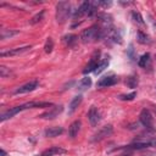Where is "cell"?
Masks as SVG:
<instances>
[{
	"label": "cell",
	"instance_id": "32",
	"mask_svg": "<svg viewBox=\"0 0 156 156\" xmlns=\"http://www.w3.org/2000/svg\"><path fill=\"white\" fill-rule=\"evenodd\" d=\"M149 144H150V146H155V147H156V138L150 139V140H149Z\"/></svg>",
	"mask_w": 156,
	"mask_h": 156
},
{
	"label": "cell",
	"instance_id": "18",
	"mask_svg": "<svg viewBox=\"0 0 156 156\" xmlns=\"http://www.w3.org/2000/svg\"><path fill=\"white\" fill-rule=\"evenodd\" d=\"M44 13H45V10H40L38 13H35V15L30 18L29 23H30V24H37V23H39V22L44 18Z\"/></svg>",
	"mask_w": 156,
	"mask_h": 156
},
{
	"label": "cell",
	"instance_id": "30",
	"mask_svg": "<svg viewBox=\"0 0 156 156\" xmlns=\"http://www.w3.org/2000/svg\"><path fill=\"white\" fill-rule=\"evenodd\" d=\"M99 5L102 7H110L112 5V1H99Z\"/></svg>",
	"mask_w": 156,
	"mask_h": 156
},
{
	"label": "cell",
	"instance_id": "33",
	"mask_svg": "<svg viewBox=\"0 0 156 156\" xmlns=\"http://www.w3.org/2000/svg\"><path fill=\"white\" fill-rule=\"evenodd\" d=\"M1 156H6V151L5 150H1Z\"/></svg>",
	"mask_w": 156,
	"mask_h": 156
},
{
	"label": "cell",
	"instance_id": "11",
	"mask_svg": "<svg viewBox=\"0 0 156 156\" xmlns=\"http://www.w3.org/2000/svg\"><path fill=\"white\" fill-rule=\"evenodd\" d=\"M21 111H23L22 105H20V106H15V107H12V108L7 110L6 112L1 113V116H0V121H1V122H5L6 119H9V118H11V117L16 116V115H17L18 112H21Z\"/></svg>",
	"mask_w": 156,
	"mask_h": 156
},
{
	"label": "cell",
	"instance_id": "9",
	"mask_svg": "<svg viewBox=\"0 0 156 156\" xmlns=\"http://www.w3.org/2000/svg\"><path fill=\"white\" fill-rule=\"evenodd\" d=\"M32 46L30 45H24V46H21V48H15V49H10L7 51H1L0 52V56L1 57H6V56H16V55H20L27 50H29Z\"/></svg>",
	"mask_w": 156,
	"mask_h": 156
},
{
	"label": "cell",
	"instance_id": "14",
	"mask_svg": "<svg viewBox=\"0 0 156 156\" xmlns=\"http://www.w3.org/2000/svg\"><path fill=\"white\" fill-rule=\"evenodd\" d=\"M63 133V128L62 127H50L48 129H45L44 134L45 136L48 138H55V136H58Z\"/></svg>",
	"mask_w": 156,
	"mask_h": 156
},
{
	"label": "cell",
	"instance_id": "24",
	"mask_svg": "<svg viewBox=\"0 0 156 156\" xmlns=\"http://www.w3.org/2000/svg\"><path fill=\"white\" fill-rule=\"evenodd\" d=\"M149 58H150V54H149V52L141 55V57L138 60V65H139L140 67H146V65H147V62H149Z\"/></svg>",
	"mask_w": 156,
	"mask_h": 156
},
{
	"label": "cell",
	"instance_id": "22",
	"mask_svg": "<svg viewBox=\"0 0 156 156\" xmlns=\"http://www.w3.org/2000/svg\"><path fill=\"white\" fill-rule=\"evenodd\" d=\"M20 32L18 30H12V29H2V32H1V39L4 40V39H7V38H11V37H13V35H17Z\"/></svg>",
	"mask_w": 156,
	"mask_h": 156
},
{
	"label": "cell",
	"instance_id": "1",
	"mask_svg": "<svg viewBox=\"0 0 156 156\" xmlns=\"http://www.w3.org/2000/svg\"><path fill=\"white\" fill-rule=\"evenodd\" d=\"M104 37H105V34H104L101 27L98 26V24H94V26H91V27L84 29V30L80 33L79 39L82 40V43L88 44V43H93V41L101 40Z\"/></svg>",
	"mask_w": 156,
	"mask_h": 156
},
{
	"label": "cell",
	"instance_id": "4",
	"mask_svg": "<svg viewBox=\"0 0 156 156\" xmlns=\"http://www.w3.org/2000/svg\"><path fill=\"white\" fill-rule=\"evenodd\" d=\"M112 132H113V127H112L111 124L104 126V127H101V128L93 135L91 141H100V140H102V139L110 136V135L112 134Z\"/></svg>",
	"mask_w": 156,
	"mask_h": 156
},
{
	"label": "cell",
	"instance_id": "3",
	"mask_svg": "<svg viewBox=\"0 0 156 156\" xmlns=\"http://www.w3.org/2000/svg\"><path fill=\"white\" fill-rule=\"evenodd\" d=\"M139 119H140V123H141L147 130H150V132H154V130H155V129H154L152 116H151V113H150L149 110H146V108L141 110L140 116H139Z\"/></svg>",
	"mask_w": 156,
	"mask_h": 156
},
{
	"label": "cell",
	"instance_id": "6",
	"mask_svg": "<svg viewBox=\"0 0 156 156\" xmlns=\"http://www.w3.org/2000/svg\"><path fill=\"white\" fill-rule=\"evenodd\" d=\"M39 87V80L38 79H33L21 87H18L16 90H15V94H26V93H29V91H33L35 90L37 88Z\"/></svg>",
	"mask_w": 156,
	"mask_h": 156
},
{
	"label": "cell",
	"instance_id": "13",
	"mask_svg": "<svg viewBox=\"0 0 156 156\" xmlns=\"http://www.w3.org/2000/svg\"><path fill=\"white\" fill-rule=\"evenodd\" d=\"M80 121L79 119H77V121H74V122H72L71 124H69V127H68V136L69 138H76L77 135H78V132H79V129H80Z\"/></svg>",
	"mask_w": 156,
	"mask_h": 156
},
{
	"label": "cell",
	"instance_id": "20",
	"mask_svg": "<svg viewBox=\"0 0 156 156\" xmlns=\"http://www.w3.org/2000/svg\"><path fill=\"white\" fill-rule=\"evenodd\" d=\"M98 6H99V1L90 2V7H89V11H88L89 17H94L95 15H98Z\"/></svg>",
	"mask_w": 156,
	"mask_h": 156
},
{
	"label": "cell",
	"instance_id": "21",
	"mask_svg": "<svg viewBox=\"0 0 156 156\" xmlns=\"http://www.w3.org/2000/svg\"><path fill=\"white\" fill-rule=\"evenodd\" d=\"M138 41L140 43V44H150V38H149V35L147 34H145L144 32H141V30H139L138 32Z\"/></svg>",
	"mask_w": 156,
	"mask_h": 156
},
{
	"label": "cell",
	"instance_id": "10",
	"mask_svg": "<svg viewBox=\"0 0 156 156\" xmlns=\"http://www.w3.org/2000/svg\"><path fill=\"white\" fill-rule=\"evenodd\" d=\"M88 119L93 127H95L100 122V112L95 106H91L90 110L88 111Z\"/></svg>",
	"mask_w": 156,
	"mask_h": 156
},
{
	"label": "cell",
	"instance_id": "31",
	"mask_svg": "<svg viewBox=\"0 0 156 156\" xmlns=\"http://www.w3.org/2000/svg\"><path fill=\"white\" fill-rule=\"evenodd\" d=\"M128 55L132 60H134V56H133V45H129V50H128Z\"/></svg>",
	"mask_w": 156,
	"mask_h": 156
},
{
	"label": "cell",
	"instance_id": "12",
	"mask_svg": "<svg viewBox=\"0 0 156 156\" xmlns=\"http://www.w3.org/2000/svg\"><path fill=\"white\" fill-rule=\"evenodd\" d=\"M66 152H67V150L62 149L61 146H51V147L44 150L39 156H55V155H62Z\"/></svg>",
	"mask_w": 156,
	"mask_h": 156
},
{
	"label": "cell",
	"instance_id": "34",
	"mask_svg": "<svg viewBox=\"0 0 156 156\" xmlns=\"http://www.w3.org/2000/svg\"><path fill=\"white\" fill-rule=\"evenodd\" d=\"M155 57H156V55H155Z\"/></svg>",
	"mask_w": 156,
	"mask_h": 156
},
{
	"label": "cell",
	"instance_id": "26",
	"mask_svg": "<svg viewBox=\"0 0 156 156\" xmlns=\"http://www.w3.org/2000/svg\"><path fill=\"white\" fill-rule=\"evenodd\" d=\"M52 49H54V40H52V38H48L45 41V45H44V50L46 54H50L52 51Z\"/></svg>",
	"mask_w": 156,
	"mask_h": 156
},
{
	"label": "cell",
	"instance_id": "23",
	"mask_svg": "<svg viewBox=\"0 0 156 156\" xmlns=\"http://www.w3.org/2000/svg\"><path fill=\"white\" fill-rule=\"evenodd\" d=\"M132 17H133V20H134L135 23H138V24H140V26H144V20H143V16L140 15V12L133 11V12H132Z\"/></svg>",
	"mask_w": 156,
	"mask_h": 156
},
{
	"label": "cell",
	"instance_id": "7",
	"mask_svg": "<svg viewBox=\"0 0 156 156\" xmlns=\"http://www.w3.org/2000/svg\"><path fill=\"white\" fill-rule=\"evenodd\" d=\"M117 82H118V78H117L116 76L111 74V76H105V77L100 78V80L96 83V85H98L99 88H107V87L115 85Z\"/></svg>",
	"mask_w": 156,
	"mask_h": 156
},
{
	"label": "cell",
	"instance_id": "28",
	"mask_svg": "<svg viewBox=\"0 0 156 156\" xmlns=\"http://www.w3.org/2000/svg\"><path fill=\"white\" fill-rule=\"evenodd\" d=\"M135 96H136V93H135V91H132V93H129V94L119 95L118 98H119L121 100H123V101H130V100H133Z\"/></svg>",
	"mask_w": 156,
	"mask_h": 156
},
{
	"label": "cell",
	"instance_id": "16",
	"mask_svg": "<svg viewBox=\"0 0 156 156\" xmlns=\"http://www.w3.org/2000/svg\"><path fill=\"white\" fill-rule=\"evenodd\" d=\"M82 100H83V96H82V95H77V96H74V98L71 100V102H69V105H68V113H69V115L73 113V112L78 108V106L80 105Z\"/></svg>",
	"mask_w": 156,
	"mask_h": 156
},
{
	"label": "cell",
	"instance_id": "5",
	"mask_svg": "<svg viewBox=\"0 0 156 156\" xmlns=\"http://www.w3.org/2000/svg\"><path fill=\"white\" fill-rule=\"evenodd\" d=\"M63 110V106L62 105H52L48 111H45L44 113H41L39 117L43 118V119H52L55 117H57Z\"/></svg>",
	"mask_w": 156,
	"mask_h": 156
},
{
	"label": "cell",
	"instance_id": "17",
	"mask_svg": "<svg viewBox=\"0 0 156 156\" xmlns=\"http://www.w3.org/2000/svg\"><path fill=\"white\" fill-rule=\"evenodd\" d=\"M90 85H91V79L89 77H84L78 83V90H82V91L83 90H87L88 88H90Z\"/></svg>",
	"mask_w": 156,
	"mask_h": 156
},
{
	"label": "cell",
	"instance_id": "19",
	"mask_svg": "<svg viewBox=\"0 0 156 156\" xmlns=\"http://www.w3.org/2000/svg\"><path fill=\"white\" fill-rule=\"evenodd\" d=\"M63 40H65V43H66L68 46H73V45L77 43L78 37H77L76 34H68V35H66V37L63 38Z\"/></svg>",
	"mask_w": 156,
	"mask_h": 156
},
{
	"label": "cell",
	"instance_id": "25",
	"mask_svg": "<svg viewBox=\"0 0 156 156\" xmlns=\"http://www.w3.org/2000/svg\"><path fill=\"white\" fill-rule=\"evenodd\" d=\"M126 84H127L129 88H132V89L136 88V85H138V77H136V76H130V77L127 79Z\"/></svg>",
	"mask_w": 156,
	"mask_h": 156
},
{
	"label": "cell",
	"instance_id": "29",
	"mask_svg": "<svg viewBox=\"0 0 156 156\" xmlns=\"http://www.w3.org/2000/svg\"><path fill=\"white\" fill-rule=\"evenodd\" d=\"M10 69L9 68H6L5 66H1L0 67V77L1 78H5V77H7V76H10Z\"/></svg>",
	"mask_w": 156,
	"mask_h": 156
},
{
	"label": "cell",
	"instance_id": "27",
	"mask_svg": "<svg viewBox=\"0 0 156 156\" xmlns=\"http://www.w3.org/2000/svg\"><path fill=\"white\" fill-rule=\"evenodd\" d=\"M107 66H108V61H107V60H104L101 63H99V66L96 67V69L94 71V73L100 74L102 71H105V68H107Z\"/></svg>",
	"mask_w": 156,
	"mask_h": 156
},
{
	"label": "cell",
	"instance_id": "2",
	"mask_svg": "<svg viewBox=\"0 0 156 156\" xmlns=\"http://www.w3.org/2000/svg\"><path fill=\"white\" fill-rule=\"evenodd\" d=\"M71 15V4L68 1H60L56 5V21L65 23Z\"/></svg>",
	"mask_w": 156,
	"mask_h": 156
},
{
	"label": "cell",
	"instance_id": "8",
	"mask_svg": "<svg viewBox=\"0 0 156 156\" xmlns=\"http://www.w3.org/2000/svg\"><path fill=\"white\" fill-rule=\"evenodd\" d=\"M89 7H90V1H83V2L80 4V6L74 11V13H73V18L77 20V18H82L83 16L88 15Z\"/></svg>",
	"mask_w": 156,
	"mask_h": 156
},
{
	"label": "cell",
	"instance_id": "15",
	"mask_svg": "<svg viewBox=\"0 0 156 156\" xmlns=\"http://www.w3.org/2000/svg\"><path fill=\"white\" fill-rule=\"evenodd\" d=\"M99 56L96 57V56H93L91 57V60L89 61V63L85 66V68L83 69V73L84 74H87V73H89V72H94L95 69H96V67L99 66Z\"/></svg>",
	"mask_w": 156,
	"mask_h": 156
}]
</instances>
